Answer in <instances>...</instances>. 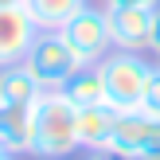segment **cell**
Here are the masks:
<instances>
[{
  "instance_id": "obj_1",
  "label": "cell",
  "mask_w": 160,
  "mask_h": 160,
  "mask_svg": "<svg viewBox=\"0 0 160 160\" xmlns=\"http://www.w3.org/2000/svg\"><path fill=\"white\" fill-rule=\"evenodd\" d=\"M78 148V109L62 90H43L31 106V156L67 160Z\"/></svg>"
},
{
  "instance_id": "obj_2",
  "label": "cell",
  "mask_w": 160,
  "mask_h": 160,
  "mask_svg": "<svg viewBox=\"0 0 160 160\" xmlns=\"http://www.w3.org/2000/svg\"><path fill=\"white\" fill-rule=\"evenodd\" d=\"M98 70H102V86H106V106H113L117 113L141 109L148 82L156 78V67L141 51H117V47L98 62Z\"/></svg>"
},
{
  "instance_id": "obj_3",
  "label": "cell",
  "mask_w": 160,
  "mask_h": 160,
  "mask_svg": "<svg viewBox=\"0 0 160 160\" xmlns=\"http://www.w3.org/2000/svg\"><path fill=\"white\" fill-rule=\"evenodd\" d=\"M59 31H62V39H67V47L74 51L78 67H98V62L113 51V31H109L106 8H90L86 4L82 12H74Z\"/></svg>"
},
{
  "instance_id": "obj_4",
  "label": "cell",
  "mask_w": 160,
  "mask_h": 160,
  "mask_svg": "<svg viewBox=\"0 0 160 160\" xmlns=\"http://www.w3.org/2000/svg\"><path fill=\"white\" fill-rule=\"evenodd\" d=\"M23 67L39 78L43 90H62V86L70 82V74L78 70V59L67 47L62 31H39L35 43H31V51L23 55Z\"/></svg>"
},
{
  "instance_id": "obj_5",
  "label": "cell",
  "mask_w": 160,
  "mask_h": 160,
  "mask_svg": "<svg viewBox=\"0 0 160 160\" xmlns=\"http://www.w3.org/2000/svg\"><path fill=\"white\" fill-rule=\"evenodd\" d=\"M109 148L125 160H160V117H148L141 109L117 113Z\"/></svg>"
},
{
  "instance_id": "obj_6",
  "label": "cell",
  "mask_w": 160,
  "mask_h": 160,
  "mask_svg": "<svg viewBox=\"0 0 160 160\" xmlns=\"http://www.w3.org/2000/svg\"><path fill=\"white\" fill-rule=\"evenodd\" d=\"M109 16V31H113V47L117 51H145L152 39V23H156V8H106Z\"/></svg>"
},
{
  "instance_id": "obj_7",
  "label": "cell",
  "mask_w": 160,
  "mask_h": 160,
  "mask_svg": "<svg viewBox=\"0 0 160 160\" xmlns=\"http://www.w3.org/2000/svg\"><path fill=\"white\" fill-rule=\"evenodd\" d=\"M39 35V23L31 20L28 8H0V67L23 62Z\"/></svg>"
},
{
  "instance_id": "obj_8",
  "label": "cell",
  "mask_w": 160,
  "mask_h": 160,
  "mask_svg": "<svg viewBox=\"0 0 160 160\" xmlns=\"http://www.w3.org/2000/svg\"><path fill=\"white\" fill-rule=\"evenodd\" d=\"M113 121H117V109L113 106H86L78 109V145L86 152L94 148H109V137H113Z\"/></svg>"
},
{
  "instance_id": "obj_9",
  "label": "cell",
  "mask_w": 160,
  "mask_h": 160,
  "mask_svg": "<svg viewBox=\"0 0 160 160\" xmlns=\"http://www.w3.org/2000/svg\"><path fill=\"white\" fill-rule=\"evenodd\" d=\"M39 94H43V86L23 62L0 67V106H35Z\"/></svg>"
},
{
  "instance_id": "obj_10",
  "label": "cell",
  "mask_w": 160,
  "mask_h": 160,
  "mask_svg": "<svg viewBox=\"0 0 160 160\" xmlns=\"http://www.w3.org/2000/svg\"><path fill=\"white\" fill-rule=\"evenodd\" d=\"M0 145L12 156L31 152V106H0Z\"/></svg>"
},
{
  "instance_id": "obj_11",
  "label": "cell",
  "mask_w": 160,
  "mask_h": 160,
  "mask_svg": "<svg viewBox=\"0 0 160 160\" xmlns=\"http://www.w3.org/2000/svg\"><path fill=\"white\" fill-rule=\"evenodd\" d=\"M62 94L70 98L74 109H86V106H102L106 102V86H102V70L98 67H78L70 74V82L62 86Z\"/></svg>"
},
{
  "instance_id": "obj_12",
  "label": "cell",
  "mask_w": 160,
  "mask_h": 160,
  "mask_svg": "<svg viewBox=\"0 0 160 160\" xmlns=\"http://www.w3.org/2000/svg\"><path fill=\"white\" fill-rule=\"evenodd\" d=\"M23 8L39 23V31H59L74 12L86 8V0H23Z\"/></svg>"
},
{
  "instance_id": "obj_13",
  "label": "cell",
  "mask_w": 160,
  "mask_h": 160,
  "mask_svg": "<svg viewBox=\"0 0 160 160\" xmlns=\"http://www.w3.org/2000/svg\"><path fill=\"white\" fill-rule=\"evenodd\" d=\"M141 113H148V117H160V67H156V78L148 82V90H145Z\"/></svg>"
},
{
  "instance_id": "obj_14",
  "label": "cell",
  "mask_w": 160,
  "mask_h": 160,
  "mask_svg": "<svg viewBox=\"0 0 160 160\" xmlns=\"http://www.w3.org/2000/svg\"><path fill=\"white\" fill-rule=\"evenodd\" d=\"M125 4H137V8H160V0H106V8H125Z\"/></svg>"
},
{
  "instance_id": "obj_15",
  "label": "cell",
  "mask_w": 160,
  "mask_h": 160,
  "mask_svg": "<svg viewBox=\"0 0 160 160\" xmlns=\"http://www.w3.org/2000/svg\"><path fill=\"white\" fill-rule=\"evenodd\" d=\"M86 160H125V156L113 148H94V152H86Z\"/></svg>"
},
{
  "instance_id": "obj_16",
  "label": "cell",
  "mask_w": 160,
  "mask_h": 160,
  "mask_svg": "<svg viewBox=\"0 0 160 160\" xmlns=\"http://www.w3.org/2000/svg\"><path fill=\"white\" fill-rule=\"evenodd\" d=\"M148 51L160 59V8H156V23H152V39H148Z\"/></svg>"
},
{
  "instance_id": "obj_17",
  "label": "cell",
  "mask_w": 160,
  "mask_h": 160,
  "mask_svg": "<svg viewBox=\"0 0 160 160\" xmlns=\"http://www.w3.org/2000/svg\"><path fill=\"white\" fill-rule=\"evenodd\" d=\"M0 8H23V0H0Z\"/></svg>"
},
{
  "instance_id": "obj_18",
  "label": "cell",
  "mask_w": 160,
  "mask_h": 160,
  "mask_svg": "<svg viewBox=\"0 0 160 160\" xmlns=\"http://www.w3.org/2000/svg\"><path fill=\"white\" fill-rule=\"evenodd\" d=\"M0 160H16V156H12V152H8V148H4V145H0Z\"/></svg>"
}]
</instances>
